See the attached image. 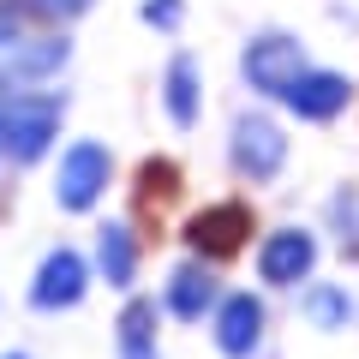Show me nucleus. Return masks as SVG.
Masks as SVG:
<instances>
[{
  "label": "nucleus",
  "instance_id": "1",
  "mask_svg": "<svg viewBox=\"0 0 359 359\" xmlns=\"http://www.w3.org/2000/svg\"><path fill=\"white\" fill-rule=\"evenodd\" d=\"M245 233H252V216H245L240 204H216V210H204V216L192 222V233H186V240H192L204 257H233Z\"/></svg>",
  "mask_w": 359,
  "mask_h": 359
},
{
  "label": "nucleus",
  "instance_id": "2",
  "mask_svg": "<svg viewBox=\"0 0 359 359\" xmlns=\"http://www.w3.org/2000/svg\"><path fill=\"white\" fill-rule=\"evenodd\" d=\"M102 186H108V156L96 150V144H78V150L60 162V204L66 210H84Z\"/></svg>",
  "mask_w": 359,
  "mask_h": 359
},
{
  "label": "nucleus",
  "instance_id": "3",
  "mask_svg": "<svg viewBox=\"0 0 359 359\" xmlns=\"http://www.w3.org/2000/svg\"><path fill=\"white\" fill-rule=\"evenodd\" d=\"M311 257H318V245H311V233L287 228V233H276V240L264 245V257H257V269H264V282H276V287H294L299 276L311 269Z\"/></svg>",
  "mask_w": 359,
  "mask_h": 359
},
{
  "label": "nucleus",
  "instance_id": "4",
  "mask_svg": "<svg viewBox=\"0 0 359 359\" xmlns=\"http://www.w3.org/2000/svg\"><path fill=\"white\" fill-rule=\"evenodd\" d=\"M257 335H264V306H257L252 294H233L228 306H222V318H216V347L228 359H245L257 347Z\"/></svg>",
  "mask_w": 359,
  "mask_h": 359
},
{
  "label": "nucleus",
  "instance_id": "5",
  "mask_svg": "<svg viewBox=\"0 0 359 359\" xmlns=\"http://www.w3.org/2000/svg\"><path fill=\"white\" fill-rule=\"evenodd\" d=\"M84 294V257L78 252H54L48 264H42V276H36V306L42 311H54V306H72V299Z\"/></svg>",
  "mask_w": 359,
  "mask_h": 359
},
{
  "label": "nucleus",
  "instance_id": "6",
  "mask_svg": "<svg viewBox=\"0 0 359 359\" xmlns=\"http://www.w3.org/2000/svg\"><path fill=\"white\" fill-rule=\"evenodd\" d=\"M240 168L257 174V180L282 168V138H276V126H264V120H245L240 126Z\"/></svg>",
  "mask_w": 359,
  "mask_h": 359
},
{
  "label": "nucleus",
  "instance_id": "7",
  "mask_svg": "<svg viewBox=\"0 0 359 359\" xmlns=\"http://www.w3.org/2000/svg\"><path fill=\"white\" fill-rule=\"evenodd\" d=\"M120 359H156V306L132 299L120 311Z\"/></svg>",
  "mask_w": 359,
  "mask_h": 359
},
{
  "label": "nucleus",
  "instance_id": "8",
  "mask_svg": "<svg viewBox=\"0 0 359 359\" xmlns=\"http://www.w3.org/2000/svg\"><path fill=\"white\" fill-rule=\"evenodd\" d=\"M210 306H216V282H210L204 269H180L174 287H168V311L192 323V318H204Z\"/></svg>",
  "mask_w": 359,
  "mask_h": 359
},
{
  "label": "nucleus",
  "instance_id": "9",
  "mask_svg": "<svg viewBox=\"0 0 359 359\" xmlns=\"http://www.w3.org/2000/svg\"><path fill=\"white\" fill-rule=\"evenodd\" d=\"M287 102H294L306 120H323V114H335V108L347 102V90H341V78H323L318 72V78H299V84L287 90Z\"/></svg>",
  "mask_w": 359,
  "mask_h": 359
},
{
  "label": "nucleus",
  "instance_id": "10",
  "mask_svg": "<svg viewBox=\"0 0 359 359\" xmlns=\"http://www.w3.org/2000/svg\"><path fill=\"white\" fill-rule=\"evenodd\" d=\"M132 264H138V252H132L126 228H108V233H102V269H108V282L126 287V282H132Z\"/></svg>",
  "mask_w": 359,
  "mask_h": 359
},
{
  "label": "nucleus",
  "instance_id": "11",
  "mask_svg": "<svg viewBox=\"0 0 359 359\" xmlns=\"http://www.w3.org/2000/svg\"><path fill=\"white\" fill-rule=\"evenodd\" d=\"M306 311L323 323V330H341V323H347V294H335V287H318V294L306 299Z\"/></svg>",
  "mask_w": 359,
  "mask_h": 359
},
{
  "label": "nucleus",
  "instance_id": "12",
  "mask_svg": "<svg viewBox=\"0 0 359 359\" xmlns=\"http://www.w3.org/2000/svg\"><path fill=\"white\" fill-rule=\"evenodd\" d=\"M168 102H174V120H192V72L186 66H174V96Z\"/></svg>",
  "mask_w": 359,
  "mask_h": 359
},
{
  "label": "nucleus",
  "instance_id": "13",
  "mask_svg": "<svg viewBox=\"0 0 359 359\" xmlns=\"http://www.w3.org/2000/svg\"><path fill=\"white\" fill-rule=\"evenodd\" d=\"M13 359H18V353H13Z\"/></svg>",
  "mask_w": 359,
  "mask_h": 359
}]
</instances>
